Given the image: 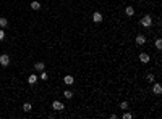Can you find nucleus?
Listing matches in <instances>:
<instances>
[{"mask_svg": "<svg viewBox=\"0 0 162 119\" xmlns=\"http://www.w3.org/2000/svg\"><path fill=\"white\" fill-rule=\"evenodd\" d=\"M136 43H138V45H144V43H146V37L141 36V34L136 36Z\"/></svg>", "mask_w": 162, "mask_h": 119, "instance_id": "obj_9", "label": "nucleus"}, {"mask_svg": "<svg viewBox=\"0 0 162 119\" xmlns=\"http://www.w3.org/2000/svg\"><path fill=\"white\" fill-rule=\"evenodd\" d=\"M63 97H65V98H71V97H73V92L65 90V92H63Z\"/></svg>", "mask_w": 162, "mask_h": 119, "instance_id": "obj_14", "label": "nucleus"}, {"mask_svg": "<svg viewBox=\"0 0 162 119\" xmlns=\"http://www.w3.org/2000/svg\"><path fill=\"white\" fill-rule=\"evenodd\" d=\"M139 61H141V63H149V55L148 53H139Z\"/></svg>", "mask_w": 162, "mask_h": 119, "instance_id": "obj_6", "label": "nucleus"}, {"mask_svg": "<svg viewBox=\"0 0 162 119\" xmlns=\"http://www.w3.org/2000/svg\"><path fill=\"white\" fill-rule=\"evenodd\" d=\"M28 82L29 84H36L37 82V76H36V74H31V76L28 77Z\"/></svg>", "mask_w": 162, "mask_h": 119, "instance_id": "obj_11", "label": "nucleus"}, {"mask_svg": "<svg viewBox=\"0 0 162 119\" xmlns=\"http://www.w3.org/2000/svg\"><path fill=\"white\" fill-rule=\"evenodd\" d=\"M8 26V19L7 18H0V28H7Z\"/></svg>", "mask_w": 162, "mask_h": 119, "instance_id": "obj_12", "label": "nucleus"}, {"mask_svg": "<svg viewBox=\"0 0 162 119\" xmlns=\"http://www.w3.org/2000/svg\"><path fill=\"white\" fill-rule=\"evenodd\" d=\"M125 13H126V15H128V16H133V15H135V8L128 5V7L125 8Z\"/></svg>", "mask_w": 162, "mask_h": 119, "instance_id": "obj_10", "label": "nucleus"}, {"mask_svg": "<svg viewBox=\"0 0 162 119\" xmlns=\"http://www.w3.org/2000/svg\"><path fill=\"white\" fill-rule=\"evenodd\" d=\"M44 68H46V64H44L42 61H37V63L34 64V69H36V71H41V73H42V71H44Z\"/></svg>", "mask_w": 162, "mask_h": 119, "instance_id": "obj_7", "label": "nucleus"}, {"mask_svg": "<svg viewBox=\"0 0 162 119\" xmlns=\"http://www.w3.org/2000/svg\"><path fill=\"white\" fill-rule=\"evenodd\" d=\"M146 77H148V81H151V82H154V76H152V74H151V73H149V74H148V76H146Z\"/></svg>", "mask_w": 162, "mask_h": 119, "instance_id": "obj_18", "label": "nucleus"}, {"mask_svg": "<svg viewBox=\"0 0 162 119\" xmlns=\"http://www.w3.org/2000/svg\"><path fill=\"white\" fill-rule=\"evenodd\" d=\"M156 48H157V50H160V48H162V40H160V39H157V40H156Z\"/></svg>", "mask_w": 162, "mask_h": 119, "instance_id": "obj_16", "label": "nucleus"}, {"mask_svg": "<svg viewBox=\"0 0 162 119\" xmlns=\"http://www.w3.org/2000/svg\"><path fill=\"white\" fill-rule=\"evenodd\" d=\"M63 82L67 84V85H73V84H75V79H73V76H65Z\"/></svg>", "mask_w": 162, "mask_h": 119, "instance_id": "obj_5", "label": "nucleus"}, {"mask_svg": "<svg viewBox=\"0 0 162 119\" xmlns=\"http://www.w3.org/2000/svg\"><path fill=\"white\" fill-rule=\"evenodd\" d=\"M0 64H2V66H8V64H10V56H8V55H0Z\"/></svg>", "mask_w": 162, "mask_h": 119, "instance_id": "obj_3", "label": "nucleus"}, {"mask_svg": "<svg viewBox=\"0 0 162 119\" xmlns=\"http://www.w3.org/2000/svg\"><path fill=\"white\" fill-rule=\"evenodd\" d=\"M31 8H33V10H39V8H41V3L34 0V2H31Z\"/></svg>", "mask_w": 162, "mask_h": 119, "instance_id": "obj_13", "label": "nucleus"}, {"mask_svg": "<svg viewBox=\"0 0 162 119\" xmlns=\"http://www.w3.org/2000/svg\"><path fill=\"white\" fill-rule=\"evenodd\" d=\"M141 24L144 26V28H149V26L152 24V18L149 15H146V16H143V19H141Z\"/></svg>", "mask_w": 162, "mask_h": 119, "instance_id": "obj_1", "label": "nucleus"}, {"mask_svg": "<svg viewBox=\"0 0 162 119\" xmlns=\"http://www.w3.org/2000/svg\"><path fill=\"white\" fill-rule=\"evenodd\" d=\"M41 79H42V81H46V79H47V73H44V71H42V74H41Z\"/></svg>", "mask_w": 162, "mask_h": 119, "instance_id": "obj_20", "label": "nucleus"}, {"mask_svg": "<svg viewBox=\"0 0 162 119\" xmlns=\"http://www.w3.org/2000/svg\"><path fill=\"white\" fill-rule=\"evenodd\" d=\"M93 21H94V23H100V21H102V15H100L99 11H96L93 15Z\"/></svg>", "mask_w": 162, "mask_h": 119, "instance_id": "obj_8", "label": "nucleus"}, {"mask_svg": "<svg viewBox=\"0 0 162 119\" xmlns=\"http://www.w3.org/2000/svg\"><path fill=\"white\" fill-rule=\"evenodd\" d=\"M52 108L55 109V111H62V109L65 108V105L62 103V101H58V100H55L54 103H52Z\"/></svg>", "mask_w": 162, "mask_h": 119, "instance_id": "obj_2", "label": "nucleus"}, {"mask_svg": "<svg viewBox=\"0 0 162 119\" xmlns=\"http://www.w3.org/2000/svg\"><path fill=\"white\" fill-rule=\"evenodd\" d=\"M3 37H5V32H3V31H0V40H3Z\"/></svg>", "mask_w": 162, "mask_h": 119, "instance_id": "obj_21", "label": "nucleus"}, {"mask_svg": "<svg viewBox=\"0 0 162 119\" xmlns=\"http://www.w3.org/2000/svg\"><path fill=\"white\" fill-rule=\"evenodd\" d=\"M120 108H122V109H126V108H128V103H126V101H122Z\"/></svg>", "mask_w": 162, "mask_h": 119, "instance_id": "obj_17", "label": "nucleus"}, {"mask_svg": "<svg viewBox=\"0 0 162 119\" xmlns=\"http://www.w3.org/2000/svg\"><path fill=\"white\" fill-rule=\"evenodd\" d=\"M31 108H33V106H31L29 103H24V105H23V109H24L26 113H28V111H31Z\"/></svg>", "mask_w": 162, "mask_h": 119, "instance_id": "obj_15", "label": "nucleus"}, {"mask_svg": "<svg viewBox=\"0 0 162 119\" xmlns=\"http://www.w3.org/2000/svg\"><path fill=\"white\" fill-rule=\"evenodd\" d=\"M152 93L154 95H160L162 93V87H160V84H154V85H152Z\"/></svg>", "mask_w": 162, "mask_h": 119, "instance_id": "obj_4", "label": "nucleus"}, {"mask_svg": "<svg viewBox=\"0 0 162 119\" xmlns=\"http://www.w3.org/2000/svg\"><path fill=\"white\" fill-rule=\"evenodd\" d=\"M131 117H133V116H131L130 113H125V114H123V119H131Z\"/></svg>", "mask_w": 162, "mask_h": 119, "instance_id": "obj_19", "label": "nucleus"}]
</instances>
